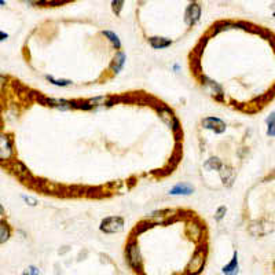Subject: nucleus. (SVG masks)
<instances>
[{"label":"nucleus","instance_id":"nucleus-4","mask_svg":"<svg viewBox=\"0 0 275 275\" xmlns=\"http://www.w3.org/2000/svg\"><path fill=\"white\" fill-rule=\"evenodd\" d=\"M269 134L275 135V113L271 114L269 119Z\"/></svg>","mask_w":275,"mask_h":275},{"label":"nucleus","instance_id":"nucleus-7","mask_svg":"<svg viewBox=\"0 0 275 275\" xmlns=\"http://www.w3.org/2000/svg\"><path fill=\"white\" fill-rule=\"evenodd\" d=\"M6 216H7L6 209L3 208V205L0 204V217H6Z\"/></svg>","mask_w":275,"mask_h":275},{"label":"nucleus","instance_id":"nucleus-3","mask_svg":"<svg viewBox=\"0 0 275 275\" xmlns=\"http://www.w3.org/2000/svg\"><path fill=\"white\" fill-rule=\"evenodd\" d=\"M240 273V266H238V255L235 253L233 260L228 263L227 266L223 267V275H238Z\"/></svg>","mask_w":275,"mask_h":275},{"label":"nucleus","instance_id":"nucleus-8","mask_svg":"<svg viewBox=\"0 0 275 275\" xmlns=\"http://www.w3.org/2000/svg\"><path fill=\"white\" fill-rule=\"evenodd\" d=\"M7 37H8V36H7V33H4V32H0V41L6 40Z\"/></svg>","mask_w":275,"mask_h":275},{"label":"nucleus","instance_id":"nucleus-10","mask_svg":"<svg viewBox=\"0 0 275 275\" xmlns=\"http://www.w3.org/2000/svg\"><path fill=\"white\" fill-rule=\"evenodd\" d=\"M0 119H1V108H0Z\"/></svg>","mask_w":275,"mask_h":275},{"label":"nucleus","instance_id":"nucleus-2","mask_svg":"<svg viewBox=\"0 0 275 275\" xmlns=\"http://www.w3.org/2000/svg\"><path fill=\"white\" fill-rule=\"evenodd\" d=\"M13 235V226L7 217H0V245L6 244Z\"/></svg>","mask_w":275,"mask_h":275},{"label":"nucleus","instance_id":"nucleus-1","mask_svg":"<svg viewBox=\"0 0 275 275\" xmlns=\"http://www.w3.org/2000/svg\"><path fill=\"white\" fill-rule=\"evenodd\" d=\"M197 175L201 186L219 193L231 188L250 155L252 131L238 121L202 114L195 121Z\"/></svg>","mask_w":275,"mask_h":275},{"label":"nucleus","instance_id":"nucleus-9","mask_svg":"<svg viewBox=\"0 0 275 275\" xmlns=\"http://www.w3.org/2000/svg\"><path fill=\"white\" fill-rule=\"evenodd\" d=\"M0 6H4V0H0Z\"/></svg>","mask_w":275,"mask_h":275},{"label":"nucleus","instance_id":"nucleus-6","mask_svg":"<svg viewBox=\"0 0 275 275\" xmlns=\"http://www.w3.org/2000/svg\"><path fill=\"white\" fill-rule=\"evenodd\" d=\"M122 1L124 0H113V10H114V13H120V10H121V7H122Z\"/></svg>","mask_w":275,"mask_h":275},{"label":"nucleus","instance_id":"nucleus-5","mask_svg":"<svg viewBox=\"0 0 275 275\" xmlns=\"http://www.w3.org/2000/svg\"><path fill=\"white\" fill-rule=\"evenodd\" d=\"M22 275H40V270L37 269V267H34V266H31V267H28Z\"/></svg>","mask_w":275,"mask_h":275}]
</instances>
